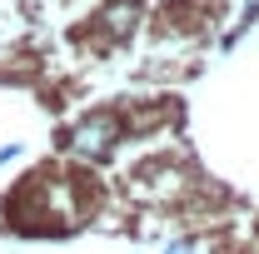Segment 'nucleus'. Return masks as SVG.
I'll return each instance as SVG.
<instances>
[{
  "label": "nucleus",
  "instance_id": "nucleus-1",
  "mask_svg": "<svg viewBox=\"0 0 259 254\" xmlns=\"http://www.w3.org/2000/svg\"><path fill=\"white\" fill-rule=\"evenodd\" d=\"M120 115H110V110H95V115H85V120H75L70 135H65V145L75 150L80 159H105L115 145H120Z\"/></svg>",
  "mask_w": 259,
  "mask_h": 254
},
{
  "label": "nucleus",
  "instance_id": "nucleus-2",
  "mask_svg": "<svg viewBox=\"0 0 259 254\" xmlns=\"http://www.w3.org/2000/svg\"><path fill=\"white\" fill-rule=\"evenodd\" d=\"M135 20H140V5H135V0H110V5L95 15V30L110 35V40H120V35L135 30Z\"/></svg>",
  "mask_w": 259,
  "mask_h": 254
},
{
  "label": "nucleus",
  "instance_id": "nucleus-3",
  "mask_svg": "<svg viewBox=\"0 0 259 254\" xmlns=\"http://www.w3.org/2000/svg\"><path fill=\"white\" fill-rule=\"evenodd\" d=\"M20 155H25V145H20V140H10V145L0 150V170H5V164H15Z\"/></svg>",
  "mask_w": 259,
  "mask_h": 254
},
{
  "label": "nucleus",
  "instance_id": "nucleus-4",
  "mask_svg": "<svg viewBox=\"0 0 259 254\" xmlns=\"http://www.w3.org/2000/svg\"><path fill=\"white\" fill-rule=\"evenodd\" d=\"M249 25H259V0H244V25L239 30H249Z\"/></svg>",
  "mask_w": 259,
  "mask_h": 254
},
{
  "label": "nucleus",
  "instance_id": "nucleus-5",
  "mask_svg": "<svg viewBox=\"0 0 259 254\" xmlns=\"http://www.w3.org/2000/svg\"><path fill=\"white\" fill-rule=\"evenodd\" d=\"M164 254H194V239H169Z\"/></svg>",
  "mask_w": 259,
  "mask_h": 254
}]
</instances>
